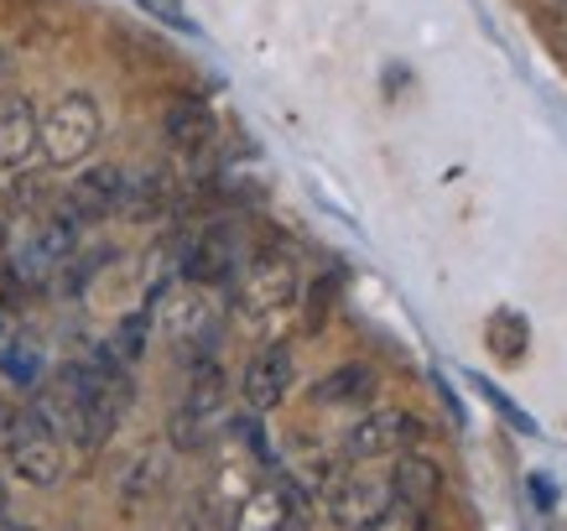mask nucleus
I'll list each match as a JSON object with an SVG mask.
<instances>
[{"label": "nucleus", "mask_w": 567, "mask_h": 531, "mask_svg": "<svg viewBox=\"0 0 567 531\" xmlns=\"http://www.w3.org/2000/svg\"><path fill=\"white\" fill-rule=\"evenodd\" d=\"M104 136L100 104L89 94H63L37 115V152L48 156L52 167H79Z\"/></svg>", "instance_id": "obj_1"}, {"label": "nucleus", "mask_w": 567, "mask_h": 531, "mask_svg": "<svg viewBox=\"0 0 567 531\" xmlns=\"http://www.w3.org/2000/svg\"><path fill=\"white\" fill-rule=\"evenodd\" d=\"M219 422H224V376L214 360H198V370H193V380H188V396H183V407L173 411V443L204 448Z\"/></svg>", "instance_id": "obj_2"}, {"label": "nucleus", "mask_w": 567, "mask_h": 531, "mask_svg": "<svg viewBox=\"0 0 567 531\" xmlns=\"http://www.w3.org/2000/svg\"><path fill=\"white\" fill-rule=\"evenodd\" d=\"M125 204V172L121 167H89L79 172V183H69V193L52 204L48 219L69 224V229H84V224H100L104 214H115Z\"/></svg>", "instance_id": "obj_3"}, {"label": "nucleus", "mask_w": 567, "mask_h": 531, "mask_svg": "<svg viewBox=\"0 0 567 531\" xmlns=\"http://www.w3.org/2000/svg\"><path fill=\"white\" fill-rule=\"evenodd\" d=\"M297 303V266L287 256H256L240 272V313L250 324L276 318Z\"/></svg>", "instance_id": "obj_4"}, {"label": "nucleus", "mask_w": 567, "mask_h": 531, "mask_svg": "<svg viewBox=\"0 0 567 531\" xmlns=\"http://www.w3.org/2000/svg\"><path fill=\"white\" fill-rule=\"evenodd\" d=\"M323 506H328V521L339 531H364L370 521H380V515L391 511L395 500L385 484L375 480H360V474H333V480L323 484Z\"/></svg>", "instance_id": "obj_5"}, {"label": "nucleus", "mask_w": 567, "mask_h": 531, "mask_svg": "<svg viewBox=\"0 0 567 531\" xmlns=\"http://www.w3.org/2000/svg\"><path fill=\"white\" fill-rule=\"evenodd\" d=\"M177 261H183V282L193 287H208V282H224V276L235 272V229H224V224H198L188 229V241L177 245Z\"/></svg>", "instance_id": "obj_6"}, {"label": "nucleus", "mask_w": 567, "mask_h": 531, "mask_svg": "<svg viewBox=\"0 0 567 531\" xmlns=\"http://www.w3.org/2000/svg\"><path fill=\"white\" fill-rule=\"evenodd\" d=\"M6 453H11V469H17L27 484H37V490H48V484L63 480V443L37 422L32 407H21V432Z\"/></svg>", "instance_id": "obj_7"}, {"label": "nucleus", "mask_w": 567, "mask_h": 531, "mask_svg": "<svg viewBox=\"0 0 567 531\" xmlns=\"http://www.w3.org/2000/svg\"><path fill=\"white\" fill-rule=\"evenodd\" d=\"M416 438V422L406 417V411H370L364 422H354V428L344 432V459L364 463V459H385V453H395V448H406Z\"/></svg>", "instance_id": "obj_8"}, {"label": "nucleus", "mask_w": 567, "mask_h": 531, "mask_svg": "<svg viewBox=\"0 0 567 531\" xmlns=\"http://www.w3.org/2000/svg\"><path fill=\"white\" fill-rule=\"evenodd\" d=\"M156 328L177 344H198L208 339V303H204V287L193 282H177V287L156 292Z\"/></svg>", "instance_id": "obj_9"}, {"label": "nucleus", "mask_w": 567, "mask_h": 531, "mask_svg": "<svg viewBox=\"0 0 567 531\" xmlns=\"http://www.w3.org/2000/svg\"><path fill=\"white\" fill-rule=\"evenodd\" d=\"M287 391H292V349L287 344L256 349L250 365H245V401L256 411H271L287 401Z\"/></svg>", "instance_id": "obj_10"}, {"label": "nucleus", "mask_w": 567, "mask_h": 531, "mask_svg": "<svg viewBox=\"0 0 567 531\" xmlns=\"http://www.w3.org/2000/svg\"><path fill=\"white\" fill-rule=\"evenodd\" d=\"M385 490H391V500L401 506V511L427 515L432 506H437V496H443V469H437L432 459H422V453H401Z\"/></svg>", "instance_id": "obj_11"}, {"label": "nucleus", "mask_w": 567, "mask_h": 531, "mask_svg": "<svg viewBox=\"0 0 567 531\" xmlns=\"http://www.w3.org/2000/svg\"><path fill=\"white\" fill-rule=\"evenodd\" d=\"M37 156V110L32 100L0 104V172H21Z\"/></svg>", "instance_id": "obj_12"}, {"label": "nucleus", "mask_w": 567, "mask_h": 531, "mask_svg": "<svg viewBox=\"0 0 567 531\" xmlns=\"http://www.w3.org/2000/svg\"><path fill=\"white\" fill-rule=\"evenodd\" d=\"M162 131H167V141H173L177 152H204L208 141H214V110H208L204 100L183 94V100L167 104V121H162Z\"/></svg>", "instance_id": "obj_13"}, {"label": "nucleus", "mask_w": 567, "mask_h": 531, "mask_svg": "<svg viewBox=\"0 0 567 531\" xmlns=\"http://www.w3.org/2000/svg\"><path fill=\"white\" fill-rule=\"evenodd\" d=\"M287 521H292L287 490L281 484H260L256 496L240 506V515H235V531H287Z\"/></svg>", "instance_id": "obj_14"}, {"label": "nucleus", "mask_w": 567, "mask_h": 531, "mask_svg": "<svg viewBox=\"0 0 567 531\" xmlns=\"http://www.w3.org/2000/svg\"><path fill=\"white\" fill-rule=\"evenodd\" d=\"M162 490V453L156 448H146L131 469H125V484H121V506L125 511H141L146 500Z\"/></svg>", "instance_id": "obj_15"}, {"label": "nucleus", "mask_w": 567, "mask_h": 531, "mask_svg": "<svg viewBox=\"0 0 567 531\" xmlns=\"http://www.w3.org/2000/svg\"><path fill=\"white\" fill-rule=\"evenodd\" d=\"M370 391H375V370H370V365H344V370H333V376L318 386V401H323V407H339V401H364Z\"/></svg>", "instance_id": "obj_16"}, {"label": "nucleus", "mask_w": 567, "mask_h": 531, "mask_svg": "<svg viewBox=\"0 0 567 531\" xmlns=\"http://www.w3.org/2000/svg\"><path fill=\"white\" fill-rule=\"evenodd\" d=\"M146 334H152V313H131V318H121L115 339L104 344V349H110L121 365H136L141 355H146Z\"/></svg>", "instance_id": "obj_17"}, {"label": "nucleus", "mask_w": 567, "mask_h": 531, "mask_svg": "<svg viewBox=\"0 0 567 531\" xmlns=\"http://www.w3.org/2000/svg\"><path fill=\"white\" fill-rule=\"evenodd\" d=\"M37 370H42V360H37L32 344H0V376H11L17 386H37Z\"/></svg>", "instance_id": "obj_18"}, {"label": "nucleus", "mask_w": 567, "mask_h": 531, "mask_svg": "<svg viewBox=\"0 0 567 531\" xmlns=\"http://www.w3.org/2000/svg\"><path fill=\"white\" fill-rule=\"evenodd\" d=\"M146 17H156V21H167V27H177V32H193V21H188V11H183V0H136Z\"/></svg>", "instance_id": "obj_19"}, {"label": "nucleus", "mask_w": 567, "mask_h": 531, "mask_svg": "<svg viewBox=\"0 0 567 531\" xmlns=\"http://www.w3.org/2000/svg\"><path fill=\"white\" fill-rule=\"evenodd\" d=\"M364 531H427V521L416 511H401V506H391V511L380 515V521H370Z\"/></svg>", "instance_id": "obj_20"}, {"label": "nucleus", "mask_w": 567, "mask_h": 531, "mask_svg": "<svg viewBox=\"0 0 567 531\" xmlns=\"http://www.w3.org/2000/svg\"><path fill=\"white\" fill-rule=\"evenodd\" d=\"M17 432H21V407H6V401H0V448L17 443Z\"/></svg>", "instance_id": "obj_21"}, {"label": "nucleus", "mask_w": 567, "mask_h": 531, "mask_svg": "<svg viewBox=\"0 0 567 531\" xmlns=\"http://www.w3.org/2000/svg\"><path fill=\"white\" fill-rule=\"evenodd\" d=\"M11 73H17V63H11V52L0 48V94H6V89H11Z\"/></svg>", "instance_id": "obj_22"}, {"label": "nucleus", "mask_w": 567, "mask_h": 531, "mask_svg": "<svg viewBox=\"0 0 567 531\" xmlns=\"http://www.w3.org/2000/svg\"><path fill=\"white\" fill-rule=\"evenodd\" d=\"M0 511H6V474H0Z\"/></svg>", "instance_id": "obj_23"}, {"label": "nucleus", "mask_w": 567, "mask_h": 531, "mask_svg": "<svg viewBox=\"0 0 567 531\" xmlns=\"http://www.w3.org/2000/svg\"><path fill=\"white\" fill-rule=\"evenodd\" d=\"M547 6H563V11H567V0H547Z\"/></svg>", "instance_id": "obj_24"}]
</instances>
